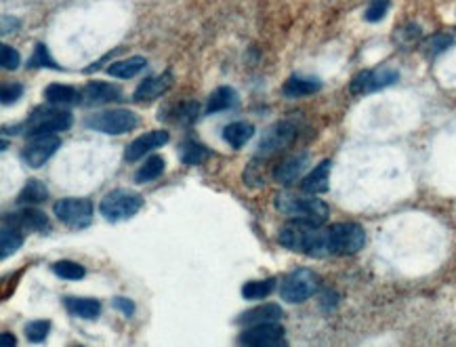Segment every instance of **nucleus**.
Instances as JSON below:
<instances>
[{
	"mask_svg": "<svg viewBox=\"0 0 456 347\" xmlns=\"http://www.w3.org/2000/svg\"><path fill=\"white\" fill-rule=\"evenodd\" d=\"M240 346L250 347H277L286 346L284 339V328L277 326V322L272 324H257V326H246L240 337H238Z\"/></svg>",
	"mask_w": 456,
	"mask_h": 347,
	"instance_id": "9d476101",
	"label": "nucleus"
},
{
	"mask_svg": "<svg viewBox=\"0 0 456 347\" xmlns=\"http://www.w3.org/2000/svg\"><path fill=\"white\" fill-rule=\"evenodd\" d=\"M15 343H17V341H15L13 335H9V333H2V335H0V346L2 347H11L15 346Z\"/></svg>",
	"mask_w": 456,
	"mask_h": 347,
	"instance_id": "79ce46f5",
	"label": "nucleus"
},
{
	"mask_svg": "<svg viewBox=\"0 0 456 347\" xmlns=\"http://www.w3.org/2000/svg\"><path fill=\"white\" fill-rule=\"evenodd\" d=\"M255 137V127L250 123H244V120H238V123H231L223 129V139L228 141L233 150H240L242 145H246L250 139Z\"/></svg>",
	"mask_w": 456,
	"mask_h": 347,
	"instance_id": "b1692460",
	"label": "nucleus"
},
{
	"mask_svg": "<svg viewBox=\"0 0 456 347\" xmlns=\"http://www.w3.org/2000/svg\"><path fill=\"white\" fill-rule=\"evenodd\" d=\"M208 156H211V152L198 141H185L181 145V160L187 167L202 165L204 160H208Z\"/></svg>",
	"mask_w": 456,
	"mask_h": 347,
	"instance_id": "c756f323",
	"label": "nucleus"
},
{
	"mask_svg": "<svg viewBox=\"0 0 456 347\" xmlns=\"http://www.w3.org/2000/svg\"><path fill=\"white\" fill-rule=\"evenodd\" d=\"M275 278H265V280H250L242 286V297L248 301H257V299H265L274 293Z\"/></svg>",
	"mask_w": 456,
	"mask_h": 347,
	"instance_id": "cd10ccee",
	"label": "nucleus"
},
{
	"mask_svg": "<svg viewBox=\"0 0 456 347\" xmlns=\"http://www.w3.org/2000/svg\"><path fill=\"white\" fill-rule=\"evenodd\" d=\"M114 307H116L118 311H122L127 318H131V316L135 314V304H133L131 299H127V297H116V299H114Z\"/></svg>",
	"mask_w": 456,
	"mask_h": 347,
	"instance_id": "ea45409f",
	"label": "nucleus"
},
{
	"mask_svg": "<svg viewBox=\"0 0 456 347\" xmlns=\"http://www.w3.org/2000/svg\"><path fill=\"white\" fill-rule=\"evenodd\" d=\"M46 198H48V190L45 187V183L38 181V179H30V181L26 183V187L19 192L17 204H19V207H32V204L45 202Z\"/></svg>",
	"mask_w": 456,
	"mask_h": 347,
	"instance_id": "a878e982",
	"label": "nucleus"
},
{
	"mask_svg": "<svg viewBox=\"0 0 456 347\" xmlns=\"http://www.w3.org/2000/svg\"><path fill=\"white\" fill-rule=\"evenodd\" d=\"M80 93H83L80 105H89V108L122 99V90L120 88L116 87V85H110V83H101V81H92Z\"/></svg>",
	"mask_w": 456,
	"mask_h": 347,
	"instance_id": "2eb2a0df",
	"label": "nucleus"
},
{
	"mask_svg": "<svg viewBox=\"0 0 456 347\" xmlns=\"http://www.w3.org/2000/svg\"><path fill=\"white\" fill-rule=\"evenodd\" d=\"M45 99L53 105H80L83 101V93L78 88L70 87V85H59L53 83L45 88Z\"/></svg>",
	"mask_w": 456,
	"mask_h": 347,
	"instance_id": "6ab92c4d",
	"label": "nucleus"
},
{
	"mask_svg": "<svg viewBox=\"0 0 456 347\" xmlns=\"http://www.w3.org/2000/svg\"><path fill=\"white\" fill-rule=\"evenodd\" d=\"M297 135V123L295 120H280L275 123L274 127L265 130L263 139L259 141V150H257V156L259 158H270L277 152H282L286 145L292 143Z\"/></svg>",
	"mask_w": 456,
	"mask_h": 347,
	"instance_id": "1a4fd4ad",
	"label": "nucleus"
},
{
	"mask_svg": "<svg viewBox=\"0 0 456 347\" xmlns=\"http://www.w3.org/2000/svg\"><path fill=\"white\" fill-rule=\"evenodd\" d=\"M330 169H332V162L330 160H322L312 173L303 177V181H301L303 192H307V194H324L328 190Z\"/></svg>",
	"mask_w": 456,
	"mask_h": 347,
	"instance_id": "aec40b11",
	"label": "nucleus"
},
{
	"mask_svg": "<svg viewBox=\"0 0 456 347\" xmlns=\"http://www.w3.org/2000/svg\"><path fill=\"white\" fill-rule=\"evenodd\" d=\"M238 103V93L231 87H219L215 88L208 97L206 103V114H219L226 112L229 108H233Z\"/></svg>",
	"mask_w": 456,
	"mask_h": 347,
	"instance_id": "393cba45",
	"label": "nucleus"
},
{
	"mask_svg": "<svg viewBox=\"0 0 456 347\" xmlns=\"http://www.w3.org/2000/svg\"><path fill=\"white\" fill-rule=\"evenodd\" d=\"M53 271H55V276H59L63 280H80V278L87 276V269L80 263L70 259H61L53 263Z\"/></svg>",
	"mask_w": 456,
	"mask_h": 347,
	"instance_id": "7c9ffc66",
	"label": "nucleus"
},
{
	"mask_svg": "<svg viewBox=\"0 0 456 347\" xmlns=\"http://www.w3.org/2000/svg\"><path fill=\"white\" fill-rule=\"evenodd\" d=\"M87 129L99 130L105 135H124L139 125V116L131 110H107L87 118Z\"/></svg>",
	"mask_w": 456,
	"mask_h": 347,
	"instance_id": "0eeeda50",
	"label": "nucleus"
},
{
	"mask_svg": "<svg viewBox=\"0 0 456 347\" xmlns=\"http://www.w3.org/2000/svg\"><path fill=\"white\" fill-rule=\"evenodd\" d=\"M63 305L65 309L76 316V318H85V320H95L101 311V305L97 299H87V297H63Z\"/></svg>",
	"mask_w": 456,
	"mask_h": 347,
	"instance_id": "4be33fe9",
	"label": "nucleus"
},
{
	"mask_svg": "<svg viewBox=\"0 0 456 347\" xmlns=\"http://www.w3.org/2000/svg\"><path fill=\"white\" fill-rule=\"evenodd\" d=\"M6 225H13L17 227L19 232H46L48 229V217H46L43 211L38 209H30L26 207L23 211H17V213H11L4 217Z\"/></svg>",
	"mask_w": 456,
	"mask_h": 347,
	"instance_id": "4468645a",
	"label": "nucleus"
},
{
	"mask_svg": "<svg viewBox=\"0 0 456 347\" xmlns=\"http://www.w3.org/2000/svg\"><path fill=\"white\" fill-rule=\"evenodd\" d=\"M277 240L284 249L292 251V253H301L307 257H330V234L328 229H322L319 225L314 223H305V221H290L286 223L280 234Z\"/></svg>",
	"mask_w": 456,
	"mask_h": 347,
	"instance_id": "f257e3e1",
	"label": "nucleus"
},
{
	"mask_svg": "<svg viewBox=\"0 0 456 347\" xmlns=\"http://www.w3.org/2000/svg\"><path fill=\"white\" fill-rule=\"evenodd\" d=\"M275 209L292 221H305V223H314V225L326 223L330 215L328 204L322 202L319 198H314V194L305 196V194L282 192L275 196Z\"/></svg>",
	"mask_w": 456,
	"mask_h": 347,
	"instance_id": "f03ea898",
	"label": "nucleus"
},
{
	"mask_svg": "<svg viewBox=\"0 0 456 347\" xmlns=\"http://www.w3.org/2000/svg\"><path fill=\"white\" fill-rule=\"evenodd\" d=\"M48 331H51V322H48V320H34V322L26 324V337H28L32 343L45 341Z\"/></svg>",
	"mask_w": 456,
	"mask_h": 347,
	"instance_id": "473e14b6",
	"label": "nucleus"
},
{
	"mask_svg": "<svg viewBox=\"0 0 456 347\" xmlns=\"http://www.w3.org/2000/svg\"><path fill=\"white\" fill-rule=\"evenodd\" d=\"M162 173H164V158L162 156H149L137 169L135 181L137 183H152Z\"/></svg>",
	"mask_w": 456,
	"mask_h": 347,
	"instance_id": "c85d7f7f",
	"label": "nucleus"
},
{
	"mask_svg": "<svg viewBox=\"0 0 456 347\" xmlns=\"http://www.w3.org/2000/svg\"><path fill=\"white\" fill-rule=\"evenodd\" d=\"M198 110H200V105L193 103V101L183 103V105H179L175 110V123H179V125H191L198 118Z\"/></svg>",
	"mask_w": 456,
	"mask_h": 347,
	"instance_id": "f704fd0d",
	"label": "nucleus"
},
{
	"mask_svg": "<svg viewBox=\"0 0 456 347\" xmlns=\"http://www.w3.org/2000/svg\"><path fill=\"white\" fill-rule=\"evenodd\" d=\"M61 147V137L59 135H38L32 137V141L23 150V160L32 169H41L46 160Z\"/></svg>",
	"mask_w": 456,
	"mask_h": 347,
	"instance_id": "f8f14e48",
	"label": "nucleus"
},
{
	"mask_svg": "<svg viewBox=\"0 0 456 347\" xmlns=\"http://www.w3.org/2000/svg\"><path fill=\"white\" fill-rule=\"evenodd\" d=\"M387 11H389V0H372L366 6L364 19L368 24H376V21H381L387 15Z\"/></svg>",
	"mask_w": 456,
	"mask_h": 347,
	"instance_id": "72a5a7b5",
	"label": "nucleus"
},
{
	"mask_svg": "<svg viewBox=\"0 0 456 347\" xmlns=\"http://www.w3.org/2000/svg\"><path fill=\"white\" fill-rule=\"evenodd\" d=\"M332 255H356L364 249L366 232L358 223H334L328 227Z\"/></svg>",
	"mask_w": 456,
	"mask_h": 347,
	"instance_id": "423d86ee",
	"label": "nucleus"
},
{
	"mask_svg": "<svg viewBox=\"0 0 456 347\" xmlns=\"http://www.w3.org/2000/svg\"><path fill=\"white\" fill-rule=\"evenodd\" d=\"M0 63H2V68L4 70H17L19 68V63H21V57H19V53L13 48V46H9V44H0Z\"/></svg>",
	"mask_w": 456,
	"mask_h": 347,
	"instance_id": "c9c22d12",
	"label": "nucleus"
},
{
	"mask_svg": "<svg viewBox=\"0 0 456 347\" xmlns=\"http://www.w3.org/2000/svg\"><path fill=\"white\" fill-rule=\"evenodd\" d=\"M21 244H23V234L17 227L4 223V227L0 232V257L6 259L9 255L17 253L21 249Z\"/></svg>",
	"mask_w": 456,
	"mask_h": 347,
	"instance_id": "bb28decb",
	"label": "nucleus"
},
{
	"mask_svg": "<svg viewBox=\"0 0 456 347\" xmlns=\"http://www.w3.org/2000/svg\"><path fill=\"white\" fill-rule=\"evenodd\" d=\"M396 38H400L404 44L414 43V41H418V38H420V28H418V26H414V24H408V26L400 28V32H398V36H396Z\"/></svg>",
	"mask_w": 456,
	"mask_h": 347,
	"instance_id": "58836bf2",
	"label": "nucleus"
},
{
	"mask_svg": "<svg viewBox=\"0 0 456 347\" xmlns=\"http://www.w3.org/2000/svg\"><path fill=\"white\" fill-rule=\"evenodd\" d=\"M173 87V76L171 74H162V76H152V78H145L133 93V99L139 103H145V101H154L158 99L160 95H164L169 88Z\"/></svg>",
	"mask_w": 456,
	"mask_h": 347,
	"instance_id": "a211bd4d",
	"label": "nucleus"
},
{
	"mask_svg": "<svg viewBox=\"0 0 456 347\" xmlns=\"http://www.w3.org/2000/svg\"><path fill=\"white\" fill-rule=\"evenodd\" d=\"M398 78H400L398 70H391V68L364 70V72H360V74L351 81L349 90H351L354 95H368V93H374V90H381V88L396 85Z\"/></svg>",
	"mask_w": 456,
	"mask_h": 347,
	"instance_id": "9b49d317",
	"label": "nucleus"
},
{
	"mask_svg": "<svg viewBox=\"0 0 456 347\" xmlns=\"http://www.w3.org/2000/svg\"><path fill=\"white\" fill-rule=\"evenodd\" d=\"M319 289V276L312 269H295L280 282V297L288 304H305Z\"/></svg>",
	"mask_w": 456,
	"mask_h": 347,
	"instance_id": "39448f33",
	"label": "nucleus"
},
{
	"mask_svg": "<svg viewBox=\"0 0 456 347\" xmlns=\"http://www.w3.org/2000/svg\"><path fill=\"white\" fill-rule=\"evenodd\" d=\"M143 207V196L131 190H112L99 202V213L107 221H127L135 217Z\"/></svg>",
	"mask_w": 456,
	"mask_h": 347,
	"instance_id": "20e7f679",
	"label": "nucleus"
},
{
	"mask_svg": "<svg viewBox=\"0 0 456 347\" xmlns=\"http://www.w3.org/2000/svg\"><path fill=\"white\" fill-rule=\"evenodd\" d=\"M28 66H30V68H53V70H59V66L55 63V59L48 55L46 44L43 43H38L36 46H34V53H32V57H30Z\"/></svg>",
	"mask_w": 456,
	"mask_h": 347,
	"instance_id": "2f4dec72",
	"label": "nucleus"
},
{
	"mask_svg": "<svg viewBox=\"0 0 456 347\" xmlns=\"http://www.w3.org/2000/svg\"><path fill=\"white\" fill-rule=\"evenodd\" d=\"M21 95H23L21 85H6L0 90V101H2V105H11V103H17Z\"/></svg>",
	"mask_w": 456,
	"mask_h": 347,
	"instance_id": "4c0bfd02",
	"label": "nucleus"
},
{
	"mask_svg": "<svg viewBox=\"0 0 456 347\" xmlns=\"http://www.w3.org/2000/svg\"><path fill=\"white\" fill-rule=\"evenodd\" d=\"M55 217L72 229H85L92 223V202L89 198H63L53 207Z\"/></svg>",
	"mask_w": 456,
	"mask_h": 347,
	"instance_id": "6e6552de",
	"label": "nucleus"
},
{
	"mask_svg": "<svg viewBox=\"0 0 456 347\" xmlns=\"http://www.w3.org/2000/svg\"><path fill=\"white\" fill-rule=\"evenodd\" d=\"M169 139H171L169 130H162V129L149 130V133L141 135V137H137L135 141H131V143L127 145L124 160H127V162H135V160H139V158H143L147 152H152V150H156V147L166 145V143H169Z\"/></svg>",
	"mask_w": 456,
	"mask_h": 347,
	"instance_id": "ddd939ff",
	"label": "nucleus"
},
{
	"mask_svg": "<svg viewBox=\"0 0 456 347\" xmlns=\"http://www.w3.org/2000/svg\"><path fill=\"white\" fill-rule=\"evenodd\" d=\"M452 36H444V34H438V36H433L429 43H427V51H429V55L433 57V55H440V53H444L446 48H450L452 46Z\"/></svg>",
	"mask_w": 456,
	"mask_h": 347,
	"instance_id": "e433bc0d",
	"label": "nucleus"
},
{
	"mask_svg": "<svg viewBox=\"0 0 456 347\" xmlns=\"http://www.w3.org/2000/svg\"><path fill=\"white\" fill-rule=\"evenodd\" d=\"M147 61L143 57H129V59H120V61H114L110 68H107V74L114 76V78H122V81H129V78H135L137 74H141L145 70Z\"/></svg>",
	"mask_w": 456,
	"mask_h": 347,
	"instance_id": "5701e85b",
	"label": "nucleus"
},
{
	"mask_svg": "<svg viewBox=\"0 0 456 347\" xmlns=\"http://www.w3.org/2000/svg\"><path fill=\"white\" fill-rule=\"evenodd\" d=\"M17 28H19V21H17L15 17H9V15H4V17H2V34L15 32Z\"/></svg>",
	"mask_w": 456,
	"mask_h": 347,
	"instance_id": "a19ab883",
	"label": "nucleus"
},
{
	"mask_svg": "<svg viewBox=\"0 0 456 347\" xmlns=\"http://www.w3.org/2000/svg\"><path fill=\"white\" fill-rule=\"evenodd\" d=\"M309 165V156L307 154H297L286 158L284 162H280L274 169V181L282 183V185H292L297 179H301L303 173L307 171Z\"/></svg>",
	"mask_w": 456,
	"mask_h": 347,
	"instance_id": "dca6fc26",
	"label": "nucleus"
},
{
	"mask_svg": "<svg viewBox=\"0 0 456 347\" xmlns=\"http://www.w3.org/2000/svg\"><path fill=\"white\" fill-rule=\"evenodd\" d=\"M322 88V83L316 78H305V76H290L284 87L282 93L288 97V99H299V97H307V95H314Z\"/></svg>",
	"mask_w": 456,
	"mask_h": 347,
	"instance_id": "412c9836",
	"label": "nucleus"
},
{
	"mask_svg": "<svg viewBox=\"0 0 456 347\" xmlns=\"http://www.w3.org/2000/svg\"><path fill=\"white\" fill-rule=\"evenodd\" d=\"M74 123V116L68 110H61V105H48V108H36L32 116L26 120L23 130L26 135L38 137V135H57L61 130H68Z\"/></svg>",
	"mask_w": 456,
	"mask_h": 347,
	"instance_id": "7ed1b4c3",
	"label": "nucleus"
},
{
	"mask_svg": "<svg viewBox=\"0 0 456 347\" xmlns=\"http://www.w3.org/2000/svg\"><path fill=\"white\" fill-rule=\"evenodd\" d=\"M284 316L282 307L275 304H265L259 307H253L248 311H244L235 322L242 326H257V324H272V322H280Z\"/></svg>",
	"mask_w": 456,
	"mask_h": 347,
	"instance_id": "f3484780",
	"label": "nucleus"
}]
</instances>
